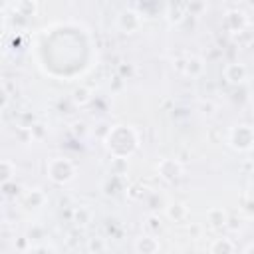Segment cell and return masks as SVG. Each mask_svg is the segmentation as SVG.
Instances as JSON below:
<instances>
[{
    "mask_svg": "<svg viewBox=\"0 0 254 254\" xmlns=\"http://www.w3.org/2000/svg\"><path fill=\"white\" fill-rule=\"evenodd\" d=\"M103 143H105V149L111 153L113 159L125 161L127 157H131L137 151L139 133L131 125H115L113 129H109Z\"/></svg>",
    "mask_w": 254,
    "mask_h": 254,
    "instance_id": "cell-1",
    "label": "cell"
},
{
    "mask_svg": "<svg viewBox=\"0 0 254 254\" xmlns=\"http://www.w3.org/2000/svg\"><path fill=\"white\" fill-rule=\"evenodd\" d=\"M46 175L56 185H67L75 179V165L67 157H52L46 163Z\"/></svg>",
    "mask_w": 254,
    "mask_h": 254,
    "instance_id": "cell-2",
    "label": "cell"
},
{
    "mask_svg": "<svg viewBox=\"0 0 254 254\" xmlns=\"http://www.w3.org/2000/svg\"><path fill=\"white\" fill-rule=\"evenodd\" d=\"M226 143L238 153H246V151L254 149V127L248 123L230 127L228 135H226Z\"/></svg>",
    "mask_w": 254,
    "mask_h": 254,
    "instance_id": "cell-3",
    "label": "cell"
},
{
    "mask_svg": "<svg viewBox=\"0 0 254 254\" xmlns=\"http://www.w3.org/2000/svg\"><path fill=\"white\" fill-rule=\"evenodd\" d=\"M143 24V16L133 10V8H127V10H121L119 16H117V28L123 32V34H133L141 28Z\"/></svg>",
    "mask_w": 254,
    "mask_h": 254,
    "instance_id": "cell-4",
    "label": "cell"
},
{
    "mask_svg": "<svg viewBox=\"0 0 254 254\" xmlns=\"http://www.w3.org/2000/svg\"><path fill=\"white\" fill-rule=\"evenodd\" d=\"M157 173H159L161 179L173 183L183 175V165L177 159H161L157 163Z\"/></svg>",
    "mask_w": 254,
    "mask_h": 254,
    "instance_id": "cell-5",
    "label": "cell"
},
{
    "mask_svg": "<svg viewBox=\"0 0 254 254\" xmlns=\"http://www.w3.org/2000/svg\"><path fill=\"white\" fill-rule=\"evenodd\" d=\"M222 75L224 79L230 83V85H238L246 79L248 71H246V65L244 64H238V62H232V64H226L224 69H222Z\"/></svg>",
    "mask_w": 254,
    "mask_h": 254,
    "instance_id": "cell-6",
    "label": "cell"
},
{
    "mask_svg": "<svg viewBox=\"0 0 254 254\" xmlns=\"http://www.w3.org/2000/svg\"><path fill=\"white\" fill-rule=\"evenodd\" d=\"M137 254H159V240L153 234H143L135 240Z\"/></svg>",
    "mask_w": 254,
    "mask_h": 254,
    "instance_id": "cell-7",
    "label": "cell"
},
{
    "mask_svg": "<svg viewBox=\"0 0 254 254\" xmlns=\"http://www.w3.org/2000/svg\"><path fill=\"white\" fill-rule=\"evenodd\" d=\"M208 254H236V246L230 238L226 236H220V238H214L208 246Z\"/></svg>",
    "mask_w": 254,
    "mask_h": 254,
    "instance_id": "cell-8",
    "label": "cell"
},
{
    "mask_svg": "<svg viewBox=\"0 0 254 254\" xmlns=\"http://www.w3.org/2000/svg\"><path fill=\"white\" fill-rule=\"evenodd\" d=\"M230 22H234V26H232V34H240L242 30H244V26H246V14L242 12V10H238V8H234V10H228L226 14H224V24H230Z\"/></svg>",
    "mask_w": 254,
    "mask_h": 254,
    "instance_id": "cell-9",
    "label": "cell"
},
{
    "mask_svg": "<svg viewBox=\"0 0 254 254\" xmlns=\"http://www.w3.org/2000/svg\"><path fill=\"white\" fill-rule=\"evenodd\" d=\"M206 220H208L210 226L220 228V226H224V224L228 222V214H226L224 208L214 206V208H208V212H206Z\"/></svg>",
    "mask_w": 254,
    "mask_h": 254,
    "instance_id": "cell-10",
    "label": "cell"
},
{
    "mask_svg": "<svg viewBox=\"0 0 254 254\" xmlns=\"http://www.w3.org/2000/svg\"><path fill=\"white\" fill-rule=\"evenodd\" d=\"M44 202H46V194L42 192V189H30L24 194V204L28 208H40L44 206Z\"/></svg>",
    "mask_w": 254,
    "mask_h": 254,
    "instance_id": "cell-11",
    "label": "cell"
},
{
    "mask_svg": "<svg viewBox=\"0 0 254 254\" xmlns=\"http://www.w3.org/2000/svg\"><path fill=\"white\" fill-rule=\"evenodd\" d=\"M167 216H169L171 220H175V222H183V220L189 216V208H187V204H183V202H171V204L167 206Z\"/></svg>",
    "mask_w": 254,
    "mask_h": 254,
    "instance_id": "cell-12",
    "label": "cell"
},
{
    "mask_svg": "<svg viewBox=\"0 0 254 254\" xmlns=\"http://www.w3.org/2000/svg\"><path fill=\"white\" fill-rule=\"evenodd\" d=\"M202 69H204L202 60L196 58V56H190L187 60V64H185V73L187 75H198V73H202Z\"/></svg>",
    "mask_w": 254,
    "mask_h": 254,
    "instance_id": "cell-13",
    "label": "cell"
},
{
    "mask_svg": "<svg viewBox=\"0 0 254 254\" xmlns=\"http://www.w3.org/2000/svg\"><path fill=\"white\" fill-rule=\"evenodd\" d=\"M14 173H16V165H14L10 159H4V161H2V183L6 185V183L12 179Z\"/></svg>",
    "mask_w": 254,
    "mask_h": 254,
    "instance_id": "cell-14",
    "label": "cell"
},
{
    "mask_svg": "<svg viewBox=\"0 0 254 254\" xmlns=\"http://www.w3.org/2000/svg\"><path fill=\"white\" fill-rule=\"evenodd\" d=\"M89 99H91V95H89V89H87V87H77V89H73V101H75L77 105H85Z\"/></svg>",
    "mask_w": 254,
    "mask_h": 254,
    "instance_id": "cell-15",
    "label": "cell"
},
{
    "mask_svg": "<svg viewBox=\"0 0 254 254\" xmlns=\"http://www.w3.org/2000/svg\"><path fill=\"white\" fill-rule=\"evenodd\" d=\"M14 8L20 10L22 14H26L24 10H28V16H34L38 12V4L36 2H18V4H14Z\"/></svg>",
    "mask_w": 254,
    "mask_h": 254,
    "instance_id": "cell-16",
    "label": "cell"
},
{
    "mask_svg": "<svg viewBox=\"0 0 254 254\" xmlns=\"http://www.w3.org/2000/svg\"><path fill=\"white\" fill-rule=\"evenodd\" d=\"M244 254H254V242L246 246V250H244Z\"/></svg>",
    "mask_w": 254,
    "mask_h": 254,
    "instance_id": "cell-17",
    "label": "cell"
},
{
    "mask_svg": "<svg viewBox=\"0 0 254 254\" xmlns=\"http://www.w3.org/2000/svg\"><path fill=\"white\" fill-rule=\"evenodd\" d=\"M252 115H254V105H252Z\"/></svg>",
    "mask_w": 254,
    "mask_h": 254,
    "instance_id": "cell-18",
    "label": "cell"
}]
</instances>
